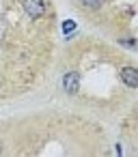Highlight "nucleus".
<instances>
[{
  "mask_svg": "<svg viewBox=\"0 0 138 157\" xmlns=\"http://www.w3.org/2000/svg\"><path fill=\"white\" fill-rule=\"evenodd\" d=\"M22 7H24V11H26L33 20L41 17V15H43V11H45L43 0H22Z\"/></svg>",
  "mask_w": 138,
  "mask_h": 157,
  "instance_id": "1",
  "label": "nucleus"
},
{
  "mask_svg": "<svg viewBox=\"0 0 138 157\" xmlns=\"http://www.w3.org/2000/svg\"><path fill=\"white\" fill-rule=\"evenodd\" d=\"M63 88H65L69 95H76V93H78V88H80V75H78L76 71L67 73V75L63 78Z\"/></svg>",
  "mask_w": 138,
  "mask_h": 157,
  "instance_id": "2",
  "label": "nucleus"
},
{
  "mask_svg": "<svg viewBox=\"0 0 138 157\" xmlns=\"http://www.w3.org/2000/svg\"><path fill=\"white\" fill-rule=\"evenodd\" d=\"M121 80L129 86V88H136L138 86V71L134 67H123L121 69Z\"/></svg>",
  "mask_w": 138,
  "mask_h": 157,
  "instance_id": "3",
  "label": "nucleus"
},
{
  "mask_svg": "<svg viewBox=\"0 0 138 157\" xmlns=\"http://www.w3.org/2000/svg\"><path fill=\"white\" fill-rule=\"evenodd\" d=\"M80 2H82V7H86L91 11H97V9H101L104 0H80Z\"/></svg>",
  "mask_w": 138,
  "mask_h": 157,
  "instance_id": "4",
  "label": "nucleus"
},
{
  "mask_svg": "<svg viewBox=\"0 0 138 157\" xmlns=\"http://www.w3.org/2000/svg\"><path fill=\"white\" fill-rule=\"evenodd\" d=\"M73 28H76V22H71V20H67V22L63 24V30H65V33H69V30H73Z\"/></svg>",
  "mask_w": 138,
  "mask_h": 157,
  "instance_id": "5",
  "label": "nucleus"
},
{
  "mask_svg": "<svg viewBox=\"0 0 138 157\" xmlns=\"http://www.w3.org/2000/svg\"><path fill=\"white\" fill-rule=\"evenodd\" d=\"M0 153H2V142H0Z\"/></svg>",
  "mask_w": 138,
  "mask_h": 157,
  "instance_id": "6",
  "label": "nucleus"
}]
</instances>
